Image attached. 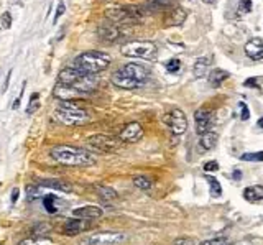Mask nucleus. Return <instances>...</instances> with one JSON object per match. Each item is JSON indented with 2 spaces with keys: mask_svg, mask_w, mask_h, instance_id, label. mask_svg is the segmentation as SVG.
<instances>
[{
  "mask_svg": "<svg viewBox=\"0 0 263 245\" xmlns=\"http://www.w3.org/2000/svg\"><path fill=\"white\" fill-rule=\"evenodd\" d=\"M49 155L54 161L65 166H90L96 163V156L88 150L72 147V145H58L53 147Z\"/></svg>",
  "mask_w": 263,
  "mask_h": 245,
  "instance_id": "1",
  "label": "nucleus"
},
{
  "mask_svg": "<svg viewBox=\"0 0 263 245\" xmlns=\"http://www.w3.org/2000/svg\"><path fill=\"white\" fill-rule=\"evenodd\" d=\"M58 83L71 86V88H74L76 90H79V92L88 94L90 90L96 89L97 78H96V74H88V72H83V71L76 69V67L69 66L60 72Z\"/></svg>",
  "mask_w": 263,
  "mask_h": 245,
  "instance_id": "2",
  "label": "nucleus"
},
{
  "mask_svg": "<svg viewBox=\"0 0 263 245\" xmlns=\"http://www.w3.org/2000/svg\"><path fill=\"white\" fill-rule=\"evenodd\" d=\"M110 61H112V58L109 53L86 51L83 54H79V56H76L71 66L79 71H83V72H88V74H97V72L107 69L109 65H110Z\"/></svg>",
  "mask_w": 263,
  "mask_h": 245,
  "instance_id": "3",
  "label": "nucleus"
},
{
  "mask_svg": "<svg viewBox=\"0 0 263 245\" xmlns=\"http://www.w3.org/2000/svg\"><path fill=\"white\" fill-rule=\"evenodd\" d=\"M54 117H56L58 122H61V124L65 125H69V127L83 125L86 122H89L88 112L72 101L61 102L60 106H58L56 112H54Z\"/></svg>",
  "mask_w": 263,
  "mask_h": 245,
  "instance_id": "4",
  "label": "nucleus"
},
{
  "mask_svg": "<svg viewBox=\"0 0 263 245\" xmlns=\"http://www.w3.org/2000/svg\"><path fill=\"white\" fill-rule=\"evenodd\" d=\"M106 17L117 25L140 23L145 18V10L138 5H117L109 8Z\"/></svg>",
  "mask_w": 263,
  "mask_h": 245,
  "instance_id": "5",
  "label": "nucleus"
},
{
  "mask_svg": "<svg viewBox=\"0 0 263 245\" xmlns=\"http://www.w3.org/2000/svg\"><path fill=\"white\" fill-rule=\"evenodd\" d=\"M120 53L127 58H135V60H155L158 48L153 42L137 40V42L125 43L120 48Z\"/></svg>",
  "mask_w": 263,
  "mask_h": 245,
  "instance_id": "6",
  "label": "nucleus"
},
{
  "mask_svg": "<svg viewBox=\"0 0 263 245\" xmlns=\"http://www.w3.org/2000/svg\"><path fill=\"white\" fill-rule=\"evenodd\" d=\"M125 240L124 232L115 230H104V232L90 234L81 240V245H119Z\"/></svg>",
  "mask_w": 263,
  "mask_h": 245,
  "instance_id": "7",
  "label": "nucleus"
},
{
  "mask_svg": "<svg viewBox=\"0 0 263 245\" xmlns=\"http://www.w3.org/2000/svg\"><path fill=\"white\" fill-rule=\"evenodd\" d=\"M122 140L110 135H92L89 138V147L101 153H115L122 148Z\"/></svg>",
  "mask_w": 263,
  "mask_h": 245,
  "instance_id": "8",
  "label": "nucleus"
},
{
  "mask_svg": "<svg viewBox=\"0 0 263 245\" xmlns=\"http://www.w3.org/2000/svg\"><path fill=\"white\" fill-rule=\"evenodd\" d=\"M163 122L166 124V127L173 132L175 135H181L188 130V119H186L184 112L181 109H173L168 114L163 117Z\"/></svg>",
  "mask_w": 263,
  "mask_h": 245,
  "instance_id": "9",
  "label": "nucleus"
},
{
  "mask_svg": "<svg viewBox=\"0 0 263 245\" xmlns=\"http://www.w3.org/2000/svg\"><path fill=\"white\" fill-rule=\"evenodd\" d=\"M97 35L102 42L106 43H115L122 38V30L119 28V25L114 23V22H104V23L97 28Z\"/></svg>",
  "mask_w": 263,
  "mask_h": 245,
  "instance_id": "10",
  "label": "nucleus"
},
{
  "mask_svg": "<svg viewBox=\"0 0 263 245\" xmlns=\"http://www.w3.org/2000/svg\"><path fill=\"white\" fill-rule=\"evenodd\" d=\"M110 81H112V84L115 86V88H120V89H127V90H132V89H138V88H142L143 84H140L138 81H135V79H132L127 72L122 69H117L114 74L110 76Z\"/></svg>",
  "mask_w": 263,
  "mask_h": 245,
  "instance_id": "11",
  "label": "nucleus"
},
{
  "mask_svg": "<svg viewBox=\"0 0 263 245\" xmlns=\"http://www.w3.org/2000/svg\"><path fill=\"white\" fill-rule=\"evenodd\" d=\"M142 137H143V129L138 122H130V124H127L119 135V138L125 143H135L138 142V140H142Z\"/></svg>",
  "mask_w": 263,
  "mask_h": 245,
  "instance_id": "12",
  "label": "nucleus"
},
{
  "mask_svg": "<svg viewBox=\"0 0 263 245\" xmlns=\"http://www.w3.org/2000/svg\"><path fill=\"white\" fill-rule=\"evenodd\" d=\"M194 122H196V132L199 135L211 132V125H212L211 111H207V109H197L196 114H194Z\"/></svg>",
  "mask_w": 263,
  "mask_h": 245,
  "instance_id": "13",
  "label": "nucleus"
},
{
  "mask_svg": "<svg viewBox=\"0 0 263 245\" xmlns=\"http://www.w3.org/2000/svg\"><path fill=\"white\" fill-rule=\"evenodd\" d=\"M90 227V221L88 219H79V217H74V219L66 221V224L63 225V234L66 235H78L84 230H88Z\"/></svg>",
  "mask_w": 263,
  "mask_h": 245,
  "instance_id": "14",
  "label": "nucleus"
},
{
  "mask_svg": "<svg viewBox=\"0 0 263 245\" xmlns=\"http://www.w3.org/2000/svg\"><path fill=\"white\" fill-rule=\"evenodd\" d=\"M53 96L56 99H60L61 102H65V101H74V99H79V97H83L84 94L79 92V90H76L74 88H71V86L58 83L56 88L53 90Z\"/></svg>",
  "mask_w": 263,
  "mask_h": 245,
  "instance_id": "15",
  "label": "nucleus"
},
{
  "mask_svg": "<svg viewBox=\"0 0 263 245\" xmlns=\"http://www.w3.org/2000/svg\"><path fill=\"white\" fill-rule=\"evenodd\" d=\"M243 51L250 60L253 61H260L263 60V38L260 36H255V38L248 40L245 48H243Z\"/></svg>",
  "mask_w": 263,
  "mask_h": 245,
  "instance_id": "16",
  "label": "nucleus"
},
{
  "mask_svg": "<svg viewBox=\"0 0 263 245\" xmlns=\"http://www.w3.org/2000/svg\"><path fill=\"white\" fill-rule=\"evenodd\" d=\"M122 69H124L132 79L138 81L140 84L147 83V79H148V71H147V67L142 66V65H138V63H129V65L122 66Z\"/></svg>",
  "mask_w": 263,
  "mask_h": 245,
  "instance_id": "17",
  "label": "nucleus"
},
{
  "mask_svg": "<svg viewBox=\"0 0 263 245\" xmlns=\"http://www.w3.org/2000/svg\"><path fill=\"white\" fill-rule=\"evenodd\" d=\"M186 17H188V13H186V10L183 7L176 5V7H171L170 12L166 13V26H179L184 23Z\"/></svg>",
  "mask_w": 263,
  "mask_h": 245,
  "instance_id": "18",
  "label": "nucleus"
},
{
  "mask_svg": "<svg viewBox=\"0 0 263 245\" xmlns=\"http://www.w3.org/2000/svg\"><path fill=\"white\" fill-rule=\"evenodd\" d=\"M102 214H104V211L97 206H83V207H78V209L72 211V216L74 217L88 219V221L99 219V217H102Z\"/></svg>",
  "mask_w": 263,
  "mask_h": 245,
  "instance_id": "19",
  "label": "nucleus"
},
{
  "mask_svg": "<svg viewBox=\"0 0 263 245\" xmlns=\"http://www.w3.org/2000/svg\"><path fill=\"white\" fill-rule=\"evenodd\" d=\"M40 186H44V188L54 189V191H60V193H71L72 191V186L71 183H67L65 179H42L40 181Z\"/></svg>",
  "mask_w": 263,
  "mask_h": 245,
  "instance_id": "20",
  "label": "nucleus"
},
{
  "mask_svg": "<svg viewBox=\"0 0 263 245\" xmlns=\"http://www.w3.org/2000/svg\"><path fill=\"white\" fill-rule=\"evenodd\" d=\"M243 199L252 204L262 202L263 201V186L255 184V186H248V188L243 189Z\"/></svg>",
  "mask_w": 263,
  "mask_h": 245,
  "instance_id": "21",
  "label": "nucleus"
},
{
  "mask_svg": "<svg viewBox=\"0 0 263 245\" xmlns=\"http://www.w3.org/2000/svg\"><path fill=\"white\" fill-rule=\"evenodd\" d=\"M225 79H229V72L220 69V67H216V69H212L209 74H207V81H209L212 88H220Z\"/></svg>",
  "mask_w": 263,
  "mask_h": 245,
  "instance_id": "22",
  "label": "nucleus"
},
{
  "mask_svg": "<svg viewBox=\"0 0 263 245\" xmlns=\"http://www.w3.org/2000/svg\"><path fill=\"white\" fill-rule=\"evenodd\" d=\"M217 140H219V135L216 132H207V134H202L201 135V140H199V147L206 152H209L217 145Z\"/></svg>",
  "mask_w": 263,
  "mask_h": 245,
  "instance_id": "23",
  "label": "nucleus"
},
{
  "mask_svg": "<svg viewBox=\"0 0 263 245\" xmlns=\"http://www.w3.org/2000/svg\"><path fill=\"white\" fill-rule=\"evenodd\" d=\"M207 67H209V60L207 58H199L194 63V76L196 78H204L207 76Z\"/></svg>",
  "mask_w": 263,
  "mask_h": 245,
  "instance_id": "24",
  "label": "nucleus"
},
{
  "mask_svg": "<svg viewBox=\"0 0 263 245\" xmlns=\"http://www.w3.org/2000/svg\"><path fill=\"white\" fill-rule=\"evenodd\" d=\"M96 191L102 201H115L117 199V193L109 186H96Z\"/></svg>",
  "mask_w": 263,
  "mask_h": 245,
  "instance_id": "25",
  "label": "nucleus"
},
{
  "mask_svg": "<svg viewBox=\"0 0 263 245\" xmlns=\"http://www.w3.org/2000/svg\"><path fill=\"white\" fill-rule=\"evenodd\" d=\"M58 202H60V199H58L54 194H46V196L43 198V206L46 212L49 214H54V212H58Z\"/></svg>",
  "mask_w": 263,
  "mask_h": 245,
  "instance_id": "26",
  "label": "nucleus"
},
{
  "mask_svg": "<svg viewBox=\"0 0 263 245\" xmlns=\"http://www.w3.org/2000/svg\"><path fill=\"white\" fill-rule=\"evenodd\" d=\"M133 184H135V188L142 189V191H150V189L153 188V181L147 178V176H135Z\"/></svg>",
  "mask_w": 263,
  "mask_h": 245,
  "instance_id": "27",
  "label": "nucleus"
},
{
  "mask_svg": "<svg viewBox=\"0 0 263 245\" xmlns=\"http://www.w3.org/2000/svg\"><path fill=\"white\" fill-rule=\"evenodd\" d=\"M40 109V94L38 92H33L30 96V101H28V106H26V114L28 115H33L36 111Z\"/></svg>",
  "mask_w": 263,
  "mask_h": 245,
  "instance_id": "28",
  "label": "nucleus"
},
{
  "mask_svg": "<svg viewBox=\"0 0 263 245\" xmlns=\"http://www.w3.org/2000/svg\"><path fill=\"white\" fill-rule=\"evenodd\" d=\"M18 245H53V242L46 237H28L18 242Z\"/></svg>",
  "mask_w": 263,
  "mask_h": 245,
  "instance_id": "29",
  "label": "nucleus"
},
{
  "mask_svg": "<svg viewBox=\"0 0 263 245\" xmlns=\"http://www.w3.org/2000/svg\"><path fill=\"white\" fill-rule=\"evenodd\" d=\"M206 179L211 186V196L212 198H220L222 196V188H220L219 181H217L216 178H211V176H207Z\"/></svg>",
  "mask_w": 263,
  "mask_h": 245,
  "instance_id": "30",
  "label": "nucleus"
},
{
  "mask_svg": "<svg viewBox=\"0 0 263 245\" xmlns=\"http://www.w3.org/2000/svg\"><path fill=\"white\" fill-rule=\"evenodd\" d=\"M40 189H38V186H35V184H28L26 186V199H28V202H33L36 201V199H40Z\"/></svg>",
  "mask_w": 263,
  "mask_h": 245,
  "instance_id": "31",
  "label": "nucleus"
},
{
  "mask_svg": "<svg viewBox=\"0 0 263 245\" xmlns=\"http://www.w3.org/2000/svg\"><path fill=\"white\" fill-rule=\"evenodd\" d=\"M243 161H263V152H255V153H243L242 156Z\"/></svg>",
  "mask_w": 263,
  "mask_h": 245,
  "instance_id": "32",
  "label": "nucleus"
},
{
  "mask_svg": "<svg viewBox=\"0 0 263 245\" xmlns=\"http://www.w3.org/2000/svg\"><path fill=\"white\" fill-rule=\"evenodd\" d=\"M181 69V61L179 60H170L166 63V71L171 72V74H175V72H178Z\"/></svg>",
  "mask_w": 263,
  "mask_h": 245,
  "instance_id": "33",
  "label": "nucleus"
},
{
  "mask_svg": "<svg viewBox=\"0 0 263 245\" xmlns=\"http://www.w3.org/2000/svg\"><path fill=\"white\" fill-rule=\"evenodd\" d=\"M252 10V0H239V12L248 13Z\"/></svg>",
  "mask_w": 263,
  "mask_h": 245,
  "instance_id": "34",
  "label": "nucleus"
},
{
  "mask_svg": "<svg viewBox=\"0 0 263 245\" xmlns=\"http://www.w3.org/2000/svg\"><path fill=\"white\" fill-rule=\"evenodd\" d=\"M199 245H227V239L216 237V239H211V240H204V242L199 244Z\"/></svg>",
  "mask_w": 263,
  "mask_h": 245,
  "instance_id": "35",
  "label": "nucleus"
},
{
  "mask_svg": "<svg viewBox=\"0 0 263 245\" xmlns=\"http://www.w3.org/2000/svg\"><path fill=\"white\" fill-rule=\"evenodd\" d=\"M0 25H2V28H5V30H8L12 26V15L8 12L3 13L2 18H0Z\"/></svg>",
  "mask_w": 263,
  "mask_h": 245,
  "instance_id": "36",
  "label": "nucleus"
},
{
  "mask_svg": "<svg viewBox=\"0 0 263 245\" xmlns=\"http://www.w3.org/2000/svg\"><path fill=\"white\" fill-rule=\"evenodd\" d=\"M173 245H196V242H194L191 237H181V239H176Z\"/></svg>",
  "mask_w": 263,
  "mask_h": 245,
  "instance_id": "37",
  "label": "nucleus"
},
{
  "mask_svg": "<svg viewBox=\"0 0 263 245\" xmlns=\"http://www.w3.org/2000/svg\"><path fill=\"white\" fill-rule=\"evenodd\" d=\"M152 7H168L171 3V0H148Z\"/></svg>",
  "mask_w": 263,
  "mask_h": 245,
  "instance_id": "38",
  "label": "nucleus"
},
{
  "mask_svg": "<svg viewBox=\"0 0 263 245\" xmlns=\"http://www.w3.org/2000/svg\"><path fill=\"white\" fill-rule=\"evenodd\" d=\"M219 170V163L217 161H207L206 165H204V171L206 173H209V171H217Z\"/></svg>",
  "mask_w": 263,
  "mask_h": 245,
  "instance_id": "39",
  "label": "nucleus"
},
{
  "mask_svg": "<svg viewBox=\"0 0 263 245\" xmlns=\"http://www.w3.org/2000/svg\"><path fill=\"white\" fill-rule=\"evenodd\" d=\"M66 10V5H65V2H60L58 3V10H56V15H54V22H58V18H60L63 13H65Z\"/></svg>",
  "mask_w": 263,
  "mask_h": 245,
  "instance_id": "40",
  "label": "nucleus"
},
{
  "mask_svg": "<svg viewBox=\"0 0 263 245\" xmlns=\"http://www.w3.org/2000/svg\"><path fill=\"white\" fill-rule=\"evenodd\" d=\"M240 107H242V120H247L250 117V111H248V107L243 102H240Z\"/></svg>",
  "mask_w": 263,
  "mask_h": 245,
  "instance_id": "41",
  "label": "nucleus"
},
{
  "mask_svg": "<svg viewBox=\"0 0 263 245\" xmlns=\"http://www.w3.org/2000/svg\"><path fill=\"white\" fill-rule=\"evenodd\" d=\"M232 178H234V179H240V178H242V171L235 170L234 173H232Z\"/></svg>",
  "mask_w": 263,
  "mask_h": 245,
  "instance_id": "42",
  "label": "nucleus"
},
{
  "mask_svg": "<svg viewBox=\"0 0 263 245\" xmlns=\"http://www.w3.org/2000/svg\"><path fill=\"white\" fill-rule=\"evenodd\" d=\"M18 199V189H13L12 191V202H17Z\"/></svg>",
  "mask_w": 263,
  "mask_h": 245,
  "instance_id": "43",
  "label": "nucleus"
},
{
  "mask_svg": "<svg viewBox=\"0 0 263 245\" xmlns=\"http://www.w3.org/2000/svg\"><path fill=\"white\" fill-rule=\"evenodd\" d=\"M252 84L255 86L257 84V79H247L245 81V86H252Z\"/></svg>",
  "mask_w": 263,
  "mask_h": 245,
  "instance_id": "44",
  "label": "nucleus"
},
{
  "mask_svg": "<svg viewBox=\"0 0 263 245\" xmlns=\"http://www.w3.org/2000/svg\"><path fill=\"white\" fill-rule=\"evenodd\" d=\"M257 127H262V129H263V117H262V119H260V120H258V122H257Z\"/></svg>",
  "mask_w": 263,
  "mask_h": 245,
  "instance_id": "45",
  "label": "nucleus"
},
{
  "mask_svg": "<svg viewBox=\"0 0 263 245\" xmlns=\"http://www.w3.org/2000/svg\"><path fill=\"white\" fill-rule=\"evenodd\" d=\"M202 2H206V3H211V5H212V3H216L217 0H202Z\"/></svg>",
  "mask_w": 263,
  "mask_h": 245,
  "instance_id": "46",
  "label": "nucleus"
}]
</instances>
